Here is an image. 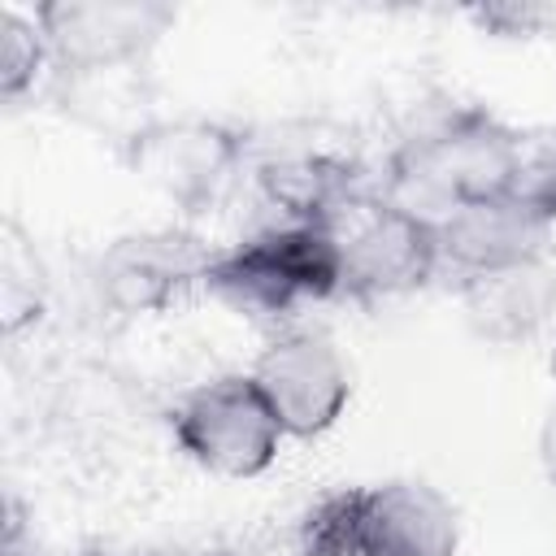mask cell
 <instances>
[{
  "instance_id": "cell-3",
  "label": "cell",
  "mask_w": 556,
  "mask_h": 556,
  "mask_svg": "<svg viewBox=\"0 0 556 556\" xmlns=\"http://www.w3.org/2000/svg\"><path fill=\"white\" fill-rule=\"evenodd\" d=\"M204 287L252 317H291L304 304L343 295L339 256L321 222L265 226L235 248H222Z\"/></svg>"
},
{
  "instance_id": "cell-1",
  "label": "cell",
  "mask_w": 556,
  "mask_h": 556,
  "mask_svg": "<svg viewBox=\"0 0 556 556\" xmlns=\"http://www.w3.org/2000/svg\"><path fill=\"white\" fill-rule=\"evenodd\" d=\"M521 139L482 109H456L404 139L378 191L421 222L439 226L465 204L513 195L521 187Z\"/></svg>"
},
{
  "instance_id": "cell-8",
  "label": "cell",
  "mask_w": 556,
  "mask_h": 556,
  "mask_svg": "<svg viewBox=\"0 0 556 556\" xmlns=\"http://www.w3.org/2000/svg\"><path fill=\"white\" fill-rule=\"evenodd\" d=\"M217 248H208L195 230L156 226L113 239L96 261V295L109 313L139 317L161 313L182 300L191 287H204Z\"/></svg>"
},
{
  "instance_id": "cell-16",
  "label": "cell",
  "mask_w": 556,
  "mask_h": 556,
  "mask_svg": "<svg viewBox=\"0 0 556 556\" xmlns=\"http://www.w3.org/2000/svg\"><path fill=\"white\" fill-rule=\"evenodd\" d=\"M552 374H556V348H552Z\"/></svg>"
},
{
  "instance_id": "cell-9",
  "label": "cell",
  "mask_w": 556,
  "mask_h": 556,
  "mask_svg": "<svg viewBox=\"0 0 556 556\" xmlns=\"http://www.w3.org/2000/svg\"><path fill=\"white\" fill-rule=\"evenodd\" d=\"M35 22L61 74H91L143 65L174 26V9L161 0H48Z\"/></svg>"
},
{
  "instance_id": "cell-5",
  "label": "cell",
  "mask_w": 556,
  "mask_h": 556,
  "mask_svg": "<svg viewBox=\"0 0 556 556\" xmlns=\"http://www.w3.org/2000/svg\"><path fill=\"white\" fill-rule=\"evenodd\" d=\"M178 447L217 478H256L278 460L282 426L252 374H222L191 387L169 413Z\"/></svg>"
},
{
  "instance_id": "cell-13",
  "label": "cell",
  "mask_w": 556,
  "mask_h": 556,
  "mask_svg": "<svg viewBox=\"0 0 556 556\" xmlns=\"http://www.w3.org/2000/svg\"><path fill=\"white\" fill-rule=\"evenodd\" d=\"M43 61H52V56H48V39H43L39 22L4 9L0 13V96L9 104L22 100L35 87Z\"/></svg>"
},
{
  "instance_id": "cell-2",
  "label": "cell",
  "mask_w": 556,
  "mask_h": 556,
  "mask_svg": "<svg viewBox=\"0 0 556 556\" xmlns=\"http://www.w3.org/2000/svg\"><path fill=\"white\" fill-rule=\"evenodd\" d=\"M456 547L452 500L417 478L330 491L300 521L304 556H456Z\"/></svg>"
},
{
  "instance_id": "cell-4",
  "label": "cell",
  "mask_w": 556,
  "mask_h": 556,
  "mask_svg": "<svg viewBox=\"0 0 556 556\" xmlns=\"http://www.w3.org/2000/svg\"><path fill=\"white\" fill-rule=\"evenodd\" d=\"M321 226L339 256L343 295L356 300L404 295L426 287L439 269L434 226L387 200L378 187H361L348 200H339L321 217Z\"/></svg>"
},
{
  "instance_id": "cell-14",
  "label": "cell",
  "mask_w": 556,
  "mask_h": 556,
  "mask_svg": "<svg viewBox=\"0 0 556 556\" xmlns=\"http://www.w3.org/2000/svg\"><path fill=\"white\" fill-rule=\"evenodd\" d=\"M539 452H543V465H547V473L556 478V408L547 413V421H543V434H539Z\"/></svg>"
},
{
  "instance_id": "cell-6",
  "label": "cell",
  "mask_w": 556,
  "mask_h": 556,
  "mask_svg": "<svg viewBox=\"0 0 556 556\" xmlns=\"http://www.w3.org/2000/svg\"><path fill=\"white\" fill-rule=\"evenodd\" d=\"M248 143L208 117H156L126 143L130 174L182 213L213 208L239 178Z\"/></svg>"
},
{
  "instance_id": "cell-12",
  "label": "cell",
  "mask_w": 556,
  "mask_h": 556,
  "mask_svg": "<svg viewBox=\"0 0 556 556\" xmlns=\"http://www.w3.org/2000/svg\"><path fill=\"white\" fill-rule=\"evenodd\" d=\"M48 300V269L35 252V243L22 235L17 222H4V243H0V321L4 334H17L22 326L39 321Z\"/></svg>"
},
{
  "instance_id": "cell-7",
  "label": "cell",
  "mask_w": 556,
  "mask_h": 556,
  "mask_svg": "<svg viewBox=\"0 0 556 556\" xmlns=\"http://www.w3.org/2000/svg\"><path fill=\"white\" fill-rule=\"evenodd\" d=\"M248 374L287 439L326 434L343 417L352 395V374L334 339L304 326L274 334Z\"/></svg>"
},
{
  "instance_id": "cell-11",
  "label": "cell",
  "mask_w": 556,
  "mask_h": 556,
  "mask_svg": "<svg viewBox=\"0 0 556 556\" xmlns=\"http://www.w3.org/2000/svg\"><path fill=\"white\" fill-rule=\"evenodd\" d=\"M469 326L491 343H526L556 321V265L547 256L460 278Z\"/></svg>"
},
{
  "instance_id": "cell-15",
  "label": "cell",
  "mask_w": 556,
  "mask_h": 556,
  "mask_svg": "<svg viewBox=\"0 0 556 556\" xmlns=\"http://www.w3.org/2000/svg\"><path fill=\"white\" fill-rule=\"evenodd\" d=\"M4 556H35V552H26V547H22V539H17V521H9V534H4Z\"/></svg>"
},
{
  "instance_id": "cell-10",
  "label": "cell",
  "mask_w": 556,
  "mask_h": 556,
  "mask_svg": "<svg viewBox=\"0 0 556 556\" xmlns=\"http://www.w3.org/2000/svg\"><path fill=\"white\" fill-rule=\"evenodd\" d=\"M552 226H556V217H547L521 191L465 204L434 226L439 269H452L456 278H473V274H491L504 265L539 261V256H547Z\"/></svg>"
}]
</instances>
